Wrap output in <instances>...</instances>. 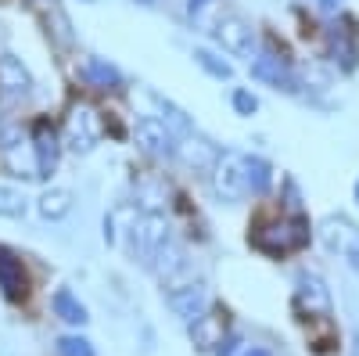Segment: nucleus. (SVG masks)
Returning a JSON list of instances; mask_svg holds the SVG:
<instances>
[{
	"label": "nucleus",
	"instance_id": "f257e3e1",
	"mask_svg": "<svg viewBox=\"0 0 359 356\" xmlns=\"http://www.w3.org/2000/svg\"><path fill=\"white\" fill-rule=\"evenodd\" d=\"M309 220L306 216H291V213H277L266 216L252 227V249H259L269 259H284L291 252H302L309 245Z\"/></svg>",
	"mask_w": 359,
	"mask_h": 356
},
{
	"label": "nucleus",
	"instance_id": "4be33fe9",
	"mask_svg": "<svg viewBox=\"0 0 359 356\" xmlns=\"http://www.w3.org/2000/svg\"><path fill=\"white\" fill-rule=\"evenodd\" d=\"M273 162L262 159V155H245V180H248V195L262 198L273 191Z\"/></svg>",
	"mask_w": 359,
	"mask_h": 356
},
{
	"label": "nucleus",
	"instance_id": "9b49d317",
	"mask_svg": "<svg viewBox=\"0 0 359 356\" xmlns=\"http://www.w3.org/2000/svg\"><path fill=\"white\" fill-rule=\"evenodd\" d=\"M33 72H29V65L22 62V58L15 54H0V101L4 105H22L33 98Z\"/></svg>",
	"mask_w": 359,
	"mask_h": 356
},
{
	"label": "nucleus",
	"instance_id": "a878e982",
	"mask_svg": "<svg viewBox=\"0 0 359 356\" xmlns=\"http://www.w3.org/2000/svg\"><path fill=\"white\" fill-rule=\"evenodd\" d=\"M137 202H140V213H162L165 184L162 180H140L137 184Z\"/></svg>",
	"mask_w": 359,
	"mask_h": 356
},
{
	"label": "nucleus",
	"instance_id": "393cba45",
	"mask_svg": "<svg viewBox=\"0 0 359 356\" xmlns=\"http://www.w3.org/2000/svg\"><path fill=\"white\" fill-rule=\"evenodd\" d=\"M25 213H29V198H25V191L0 184V216H4V220H22Z\"/></svg>",
	"mask_w": 359,
	"mask_h": 356
},
{
	"label": "nucleus",
	"instance_id": "ddd939ff",
	"mask_svg": "<svg viewBox=\"0 0 359 356\" xmlns=\"http://www.w3.org/2000/svg\"><path fill=\"white\" fill-rule=\"evenodd\" d=\"M147 266H151V274L165 284V288H172V284H184L187 281V274H191V263H187V252H184V245H180V242H172V237H169V242L151 256V263H147Z\"/></svg>",
	"mask_w": 359,
	"mask_h": 356
},
{
	"label": "nucleus",
	"instance_id": "c85d7f7f",
	"mask_svg": "<svg viewBox=\"0 0 359 356\" xmlns=\"http://www.w3.org/2000/svg\"><path fill=\"white\" fill-rule=\"evenodd\" d=\"M57 356H97L83 335H62L57 338Z\"/></svg>",
	"mask_w": 359,
	"mask_h": 356
},
{
	"label": "nucleus",
	"instance_id": "6ab92c4d",
	"mask_svg": "<svg viewBox=\"0 0 359 356\" xmlns=\"http://www.w3.org/2000/svg\"><path fill=\"white\" fill-rule=\"evenodd\" d=\"M147 98H151V105H155V112H158V119L176 133V137H187V133H194V119L180 108L172 98H165V94H158V91H147Z\"/></svg>",
	"mask_w": 359,
	"mask_h": 356
},
{
	"label": "nucleus",
	"instance_id": "7c9ffc66",
	"mask_svg": "<svg viewBox=\"0 0 359 356\" xmlns=\"http://www.w3.org/2000/svg\"><path fill=\"white\" fill-rule=\"evenodd\" d=\"M212 4H216V0H187V15H191L194 22H201V15L212 8Z\"/></svg>",
	"mask_w": 359,
	"mask_h": 356
},
{
	"label": "nucleus",
	"instance_id": "f03ea898",
	"mask_svg": "<svg viewBox=\"0 0 359 356\" xmlns=\"http://www.w3.org/2000/svg\"><path fill=\"white\" fill-rule=\"evenodd\" d=\"M104 137V115L90 101H72L65 112L62 126V147H69L72 155H90Z\"/></svg>",
	"mask_w": 359,
	"mask_h": 356
},
{
	"label": "nucleus",
	"instance_id": "f8f14e48",
	"mask_svg": "<svg viewBox=\"0 0 359 356\" xmlns=\"http://www.w3.org/2000/svg\"><path fill=\"white\" fill-rule=\"evenodd\" d=\"M29 140H33V155L40 166V180L57 173V162H62V133L54 130L50 119H36L33 130H29Z\"/></svg>",
	"mask_w": 359,
	"mask_h": 356
},
{
	"label": "nucleus",
	"instance_id": "412c9836",
	"mask_svg": "<svg viewBox=\"0 0 359 356\" xmlns=\"http://www.w3.org/2000/svg\"><path fill=\"white\" fill-rule=\"evenodd\" d=\"M72 209H76V195H72L69 187H47V191L36 198V213H40V220H47V223L65 220Z\"/></svg>",
	"mask_w": 359,
	"mask_h": 356
},
{
	"label": "nucleus",
	"instance_id": "c756f323",
	"mask_svg": "<svg viewBox=\"0 0 359 356\" xmlns=\"http://www.w3.org/2000/svg\"><path fill=\"white\" fill-rule=\"evenodd\" d=\"M313 8L323 15V18H338L345 11V0H313Z\"/></svg>",
	"mask_w": 359,
	"mask_h": 356
},
{
	"label": "nucleus",
	"instance_id": "423d86ee",
	"mask_svg": "<svg viewBox=\"0 0 359 356\" xmlns=\"http://www.w3.org/2000/svg\"><path fill=\"white\" fill-rule=\"evenodd\" d=\"M212 33H216V44L230 54V58H252L259 54V29L252 18H245L241 11H230V15H219L216 25H212Z\"/></svg>",
	"mask_w": 359,
	"mask_h": 356
},
{
	"label": "nucleus",
	"instance_id": "dca6fc26",
	"mask_svg": "<svg viewBox=\"0 0 359 356\" xmlns=\"http://www.w3.org/2000/svg\"><path fill=\"white\" fill-rule=\"evenodd\" d=\"M216 155H219V147H216L212 140L198 137V133H187L184 140H180V152H176V159L184 162L187 169H194V173H205V176H208V169H212Z\"/></svg>",
	"mask_w": 359,
	"mask_h": 356
},
{
	"label": "nucleus",
	"instance_id": "2f4dec72",
	"mask_svg": "<svg viewBox=\"0 0 359 356\" xmlns=\"http://www.w3.org/2000/svg\"><path fill=\"white\" fill-rule=\"evenodd\" d=\"M241 356H273V352H269V349H262V345H248Z\"/></svg>",
	"mask_w": 359,
	"mask_h": 356
},
{
	"label": "nucleus",
	"instance_id": "b1692460",
	"mask_svg": "<svg viewBox=\"0 0 359 356\" xmlns=\"http://www.w3.org/2000/svg\"><path fill=\"white\" fill-rule=\"evenodd\" d=\"M50 306H54V313L62 317L65 324H72V328H83V324L90 320L86 306L76 299V295H72L69 288H57V291H54V299H50Z\"/></svg>",
	"mask_w": 359,
	"mask_h": 356
},
{
	"label": "nucleus",
	"instance_id": "f3484780",
	"mask_svg": "<svg viewBox=\"0 0 359 356\" xmlns=\"http://www.w3.org/2000/svg\"><path fill=\"white\" fill-rule=\"evenodd\" d=\"M191 328V342L201 349V352H212L219 342H223V335H226V320H223V313H216V310H205L194 324H187Z\"/></svg>",
	"mask_w": 359,
	"mask_h": 356
},
{
	"label": "nucleus",
	"instance_id": "39448f33",
	"mask_svg": "<svg viewBox=\"0 0 359 356\" xmlns=\"http://www.w3.org/2000/svg\"><path fill=\"white\" fill-rule=\"evenodd\" d=\"M0 159H4L8 173L18 176V180H40V166H36L33 140H29L25 126L18 123L0 126Z\"/></svg>",
	"mask_w": 359,
	"mask_h": 356
},
{
	"label": "nucleus",
	"instance_id": "4468645a",
	"mask_svg": "<svg viewBox=\"0 0 359 356\" xmlns=\"http://www.w3.org/2000/svg\"><path fill=\"white\" fill-rule=\"evenodd\" d=\"M29 4H33V11L43 18L47 37H50V44L57 51H69L76 44V29H72V18L62 8V0H29Z\"/></svg>",
	"mask_w": 359,
	"mask_h": 356
},
{
	"label": "nucleus",
	"instance_id": "a211bd4d",
	"mask_svg": "<svg viewBox=\"0 0 359 356\" xmlns=\"http://www.w3.org/2000/svg\"><path fill=\"white\" fill-rule=\"evenodd\" d=\"M79 76H83L90 86H97V91H118V86H123V72H118V65H111L108 58H101V54L83 58Z\"/></svg>",
	"mask_w": 359,
	"mask_h": 356
},
{
	"label": "nucleus",
	"instance_id": "cd10ccee",
	"mask_svg": "<svg viewBox=\"0 0 359 356\" xmlns=\"http://www.w3.org/2000/svg\"><path fill=\"white\" fill-rule=\"evenodd\" d=\"M230 105H233V112L241 115V119H252L255 112H259V98L248 91V86H233V94H230Z\"/></svg>",
	"mask_w": 359,
	"mask_h": 356
},
{
	"label": "nucleus",
	"instance_id": "1a4fd4ad",
	"mask_svg": "<svg viewBox=\"0 0 359 356\" xmlns=\"http://www.w3.org/2000/svg\"><path fill=\"white\" fill-rule=\"evenodd\" d=\"M334 310L331 288L316 270H302L294 277V313L302 320H327Z\"/></svg>",
	"mask_w": 359,
	"mask_h": 356
},
{
	"label": "nucleus",
	"instance_id": "f704fd0d",
	"mask_svg": "<svg viewBox=\"0 0 359 356\" xmlns=\"http://www.w3.org/2000/svg\"><path fill=\"white\" fill-rule=\"evenodd\" d=\"M86 4H94V0H86Z\"/></svg>",
	"mask_w": 359,
	"mask_h": 356
},
{
	"label": "nucleus",
	"instance_id": "0eeeda50",
	"mask_svg": "<svg viewBox=\"0 0 359 356\" xmlns=\"http://www.w3.org/2000/svg\"><path fill=\"white\" fill-rule=\"evenodd\" d=\"M248 72H252L255 83L269 86V91H280V94L298 98V72L291 65V58H284L280 51H273V47L259 51L252 62H248Z\"/></svg>",
	"mask_w": 359,
	"mask_h": 356
},
{
	"label": "nucleus",
	"instance_id": "6e6552de",
	"mask_svg": "<svg viewBox=\"0 0 359 356\" xmlns=\"http://www.w3.org/2000/svg\"><path fill=\"white\" fill-rule=\"evenodd\" d=\"M133 140H137V147H140L147 159H155V162H176L180 137L162 123L158 115H140L137 123H133Z\"/></svg>",
	"mask_w": 359,
	"mask_h": 356
},
{
	"label": "nucleus",
	"instance_id": "5701e85b",
	"mask_svg": "<svg viewBox=\"0 0 359 356\" xmlns=\"http://www.w3.org/2000/svg\"><path fill=\"white\" fill-rule=\"evenodd\" d=\"M191 58H194V65H198L205 76H212V79H219V83H223V79H233V65L226 62L219 51H212V47H194Z\"/></svg>",
	"mask_w": 359,
	"mask_h": 356
},
{
	"label": "nucleus",
	"instance_id": "9d476101",
	"mask_svg": "<svg viewBox=\"0 0 359 356\" xmlns=\"http://www.w3.org/2000/svg\"><path fill=\"white\" fill-rule=\"evenodd\" d=\"M327 62H331L341 76H352L359 69V33L352 18H334L327 25Z\"/></svg>",
	"mask_w": 359,
	"mask_h": 356
},
{
	"label": "nucleus",
	"instance_id": "2eb2a0df",
	"mask_svg": "<svg viewBox=\"0 0 359 356\" xmlns=\"http://www.w3.org/2000/svg\"><path fill=\"white\" fill-rule=\"evenodd\" d=\"M165 303H169L172 317H180L184 324H194V320L208 310V291H205V284H198V281H184V284H172V288H169Z\"/></svg>",
	"mask_w": 359,
	"mask_h": 356
},
{
	"label": "nucleus",
	"instance_id": "aec40b11",
	"mask_svg": "<svg viewBox=\"0 0 359 356\" xmlns=\"http://www.w3.org/2000/svg\"><path fill=\"white\" fill-rule=\"evenodd\" d=\"M0 291H4L11 303L25 295V266H22V259H18L11 249H4V245H0Z\"/></svg>",
	"mask_w": 359,
	"mask_h": 356
},
{
	"label": "nucleus",
	"instance_id": "bb28decb",
	"mask_svg": "<svg viewBox=\"0 0 359 356\" xmlns=\"http://www.w3.org/2000/svg\"><path fill=\"white\" fill-rule=\"evenodd\" d=\"M280 205H284L280 213H291V216H302V209H306L302 187H298L294 176H284V180H280Z\"/></svg>",
	"mask_w": 359,
	"mask_h": 356
},
{
	"label": "nucleus",
	"instance_id": "473e14b6",
	"mask_svg": "<svg viewBox=\"0 0 359 356\" xmlns=\"http://www.w3.org/2000/svg\"><path fill=\"white\" fill-rule=\"evenodd\" d=\"M137 4H155V0H137Z\"/></svg>",
	"mask_w": 359,
	"mask_h": 356
},
{
	"label": "nucleus",
	"instance_id": "7ed1b4c3",
	"mask_svg": "<svg viewBox=\"0 0 359 356\" xmlns=\"http://www.w3.org/2000/svg\"><path fill=\"white\" fill-rule=\"evenodd\" d=\"M316 234H320V245L338 263H345L348 270L359 274V223L355 220H348L345 213H331L320 220Z\"/></svg>",
	"mask_w": 359,
	"mask_h": 356
},
{
	"label": "nucleus",
	"instance_id": "20e7f679",
	"mask_svg": "<svg viewBox=\"0 0 359 356\" xmlns=\"http://www.w3.org/2000/svg\"><path fill=\"white\" fill-rule=\"evenodd\" d=\"M208 184H212L216 202L223 205H237L248 195V180H245V152L237 147H226V152L216 155L212 169H208Z\"/></svg>",
	"mask_w": 359,
	"mask_h": 356
},
{
	"label": "nucleus",
	"instance_id": "72a5a7b5",
	"mask_svg": "<svg viewBox=\"0 0 359 356\" xmlns=\"http://www.w3.org/2000/svg\"><path fill=\"white\" fill-rule=\"evenodd\" d=\"M355 202H359V180H355Z\"/></svg>",
	"mask_w": 359,
	"mask_h": 356
}]
</instances>
